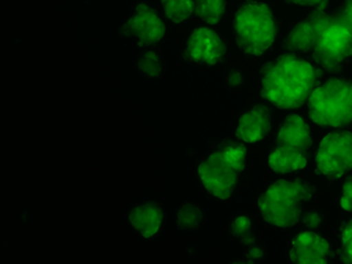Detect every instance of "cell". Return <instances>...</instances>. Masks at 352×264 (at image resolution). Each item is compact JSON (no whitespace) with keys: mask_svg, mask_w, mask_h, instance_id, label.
Listing matches in <instances>:
<instances>
[{"mask_svg":"<svg viewBox=\"0 0 352 264\" xmlns=\"http://www.w3.org/2000/svg\"><path fill=\"white\" fill-rule=\"evenodd\" d=\"M246 256H248V262H257V261H260L264 256V252L258 248L257 245H255V247L248 248Z\"/></svg>","mask_w":352,"mask_h":264,"instance_id":"obj_24","label":"cell"},{"mask_svg":"<svg viewBox=\"0 0 352 264\" xmlns=\"http://www.w3.org/2000/svg\"><path fill=\"white\" fill-rule=\"evenodd\" d=\"M137 64L141 73L144 75V77L153 80L157 79L162 72L164 69V62L160 55L153 51V49H146L144 51L137 60Z\"/></svg>","mask_w":352,"mask_h":264,"instance_id":"obj_18","label":"cell"},{"mask_svg":"<svg viewBox=\"0 0 352 264\" xmlns=\"http://www.w3.org/2000/svg\"><path fill=\"white\" fill-rule=\"evenodd\" d=\"M228 81H230V86L237 88V86H240L241 84H242V75H241L240 72L233 71L230 75V80Z\"/></svg>","mask_w":352,"mask_h":264,"instance_id":"obj_25","label":"cell"},{"mask_svg":"<svg viewBox=\"0 0 352 264\" xmlns=\"http://www.w3.org/2000/svg\"><path fill=\"white\" fill-rule=\"evenodd\" d=\"M161 7L174 23H183L194 13L192 0H161Z\"/></svg>","mask_w":352,"mask_h":264,"instance_id":"obj_17","label":"cell"},{"mask_svg":"<svg viewBox=\"0 0 352 264\" xmlns=\"http://www.w3.org/2000/svg\"><path fill=\"white\" fill-rule=\"evenodd\" d=\"M245 160V145L234 141H223L200 163V181L210 195L219 200H228L239 186Z\"/></svg>","mask_w":352,"mask_h":264,"instance_id":"obj_4","label":"cell"},{"mask_svg":"<svg viewBox=\"0 0 352 264\" xmlns=\"http://www.w3.org/2000/svg\"><path fill=\"white\" fill-rule=\"evenodd\" d=\"M340 256L344 263H352V221L344 228L341 235Z\"/></svg>","mask_w":352,"mask_h":264,"instance_id":"obj_19","label":"cell"},{"mask_svg":"<svg viewBox=\"0 0 352 264\" xmlns=\"http://www.w3.org/2000/svg\"><path fill=\"white\" fill-rule=\"evenodd\" d=\"M122 32L136 38L138 46L151 47L164 40L166 25L151 5L138 3L132 16L122 27Z\"/></svg>","mask_w":352,"mask_h":264,"instance_id":"obj_9","label":"cell"},{"mask_svg":"<svg viewBox=\"0 0 352 264\" xmlns=\"http://www.w3.org/2000/svg\"><path fill=\"white\" fill-rule=\"evenodd\" d=\"M272 125L270 109L264 105H256L239 119L236 136L245 143H257L269 134Z\"/></svg>","mask_w":352,"mask_h":264,"instance_id":"obj_12","label":"cell"},{"mask_svg":"<svg viewBox=\"0 0 352 264\" xmlns=\"http://www.w3.org/2000/svg\"><path fill=\"white\" fill-rule=\"evenodd\" d=\"M322 216L320 215V213L317 211H309L303 216V221L307 226L309 228H318L320 223H322Z\"/></svg>","mask_w":352,"mask_h":264,"instance_id":"obj_23","label":"cell"},{"mask_svg":"<svg viewBox=\"0 0 352 264\" xmlns=\"http://www.w3.org/2000/svg\"><path fill=\"white\" fill-rule=\"evenodd\" d=\"M312 145L309 125L296 114L283 121L275 139V148L269 156V167L275 173H290L308 163V151Z\"/></svg>","mask_w":352,"mask_h":264,"instance_id":"obj_6","label":"cell"},{"mask_svg":"<svg viewBox=\"0 0 352 264\" xmlns=\"http://www.w3.org/2000/svg\"><path fill=\"white\" fill-rule=\"evenodd\" d=\"M276 31L272 9L261 1H248L236 13V43L248 56L266 53L276 40Z\"/></svg>","mask_w":352,"mask_h":264,"instance_id":"obj_5","label":"cell"},{"mask_svg":"<svg viewBox=\"0 0 352 264\" xmlns=\"http://www.w3.org/2000/svg\"><path fill=\"white\" fill-rule=\"evenodd\" d=\"M164 221V211L156 201H144L132 208L129 223L144 239H150L160 232Z\"/></svg>","mask_w":352,"mask_h":264,"instance_id":"obj_13","label":"cell"},{"mask_svg":"<svg viewBox=\"0 0 352 264\" xmlns=\"http://www.w3.org/2000/svg\"><path fill=\"white\" fill-rule=\"evenodd\" d=\"M184 55L186 60L194 64H222L227 55V45L214 31L207 27H199L192 31L185 43Z\"/></svg>","mask_w":352,"mask_h":264,"instance_id":"obj_10","label":"cell"},{"mask_svg":"<svg viewBox=\"0 0 352 264\" xmlns=\"http://www.w3.org/2000/svg\"><path fill=\"white\" fill-rule=\"evenodd\" d=\"M203 223L201 208L192 201L184 200L177 208L176 224L177 228L186 232L198 230Z\"/></svg>","mask_w":352,"mask_h":264,"instance_id":"obj_15","label":"cell"},{"mask_svg":"<svg viewBox=\"0 0 352 264\" xmlns=\"http://www.w3.org/2000/svg\"><path fill=\"white\" fill-rule=\"evenodd\" d=\"M340 16H342L344 23L352 32V0H344V7L341 9Z\"/></svg>","mask_w":352,"mask_h":264,"instance_id":"obj_22","label":"cell"},{"mask_svg":"<svg viewBox=\"0 0 352 264\" xmlns=\"http://www.w3.org/2000/svg\"><path fill=\"white\" fill-rule=\"evenodd\" d=\"M285 47L309 53L322 67L335 70L352 56V32L340 13L318 10L293 27L285 38Z\"/></svg>","mask_w":352,"mask_h":264,"instance_id":"obj_1","label":"cell"},{"mask_svg":"<svg viewBox=\"0 0 352 264\" xmlns=\"http://www.w3.org/2000/svg\"><path fill=\"white\" fill-rule=\"evenodd\" d=\"M352 169V133L332 132L322 139L316 156V172L320 176L337 178Z\"/></svg>","mask_w":352,"mask_h":264,"instance_id":"obj_8","label":"cell"},{"mask_svg":"<svg viewBox=\"0 0 352 264\" xmlns=\"http://www.w3.org/2000/svg\"><path fill=\"white\" fill-rule=\"evenodd\" d=\"M194 13L207 24L219 23L227 10V0H192Z\"/></svg>","mask_w":352,"mask_h":264,"instance_id":"obj_14","label":"cell"},{"mask_svg":"<svg viewBox=\"0 0 352 264\" xmlns=\"http://www.w3.org/2000/svg\"><path fill=\"white\" fill-rule=\"evenodd\" d=\"M318 76L308 61L294 55H281L265 64L261 71V94L279 109H296L312 95Z\"/></svg>","mask_w":352,"mask_h":264,"instance_id":"obj_2","label":"cell"},{"mask_svg":"<svg viewBox=\"0 0 352 264\" xmlns=\"http://www.w3.org/2000/svg\"><path fill=\"white\" fill-rule=\"evenodd\" d=\"M290 261L293 263H329L335 252L327 240L313 232H305L296 237L290 248Z\"/></svg>","mask_w":352,"mask_h":264,"instance_id":"obj_11","label":"cell"},{"mask_svg":"<svg viewBox=\"0 0 352 264\" xmlns=\"http://www.w3.org/2000/svg\"><path fill=\"white\" fill-rule=\"evenodd\" d=\"M230 232L234 239L240 240L241 243L248 248L255 247L257 244L254 224L248 216H237L231 224Z\"/></svg>","mask_w":352,"mask_h":264,"instance_id":"obj_16","label":"cell"},{"mask_svg":"<svg viewBox=\"0 0 352 264\" xmlns=\"http://www.w3.org/2000/svg\"><path fill=\"white\" fill-rule=\"evenodd\" d=\"M341 206L346 211L352 213V176L344 181L341 195Z\"/></svg>","mask_w":352,"mask_h":264,"instance_id":"obj_20","label":"cell"},{"mask_svg":"<svg viewBox=\"0 0 352 264\" xmlns=\"http://www.w3.org/2000/svg\"><path fill=\"white\" fill-rule=\"evenodd\" d=\"M309 117L322 127H344L352 123V81L329 79L309 96Z\"/></svg>","mask_w":352,"mask_h":264,"instance_id":"obj_7","label":"cell"},{"mask_svg":"<svg viewBox=\"0 0 352 264\" xmlns=\"http://www.w3.org/2000/svg\"><path fill=\"white\" fill-rule=\"evenodd\" d=\"M289 1L293 3V4H296V5H300V7L317 8L320 10L324 8L329 3V0H289Z\"/></svg>","mask_w":352,"mask_h":264,"instance_id":"obj_21","label":"cell"},{"mask_svg":"<svg viewBox=\"0 0 352 264\" xmlns=\"http://www.w3.org/2000/svg\"><path fill=\"white\" fill-rule=\"evenodd\" d=\"M316 187L302 180H279L258 199V210L267 224L292 228L303 221V208L316 195Z\"/></svg>","mask_w":352,"mask_h":264,"instance_id":"obj_3","label":"cell"}]
</instances>
